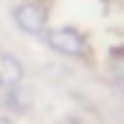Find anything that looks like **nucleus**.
Listing matches in <instances>:
<instances>
[{"label": "nucleus", "mask_w": 124, "mask_h": 124, "mask_svg": "<svg viewBox=\"0 0 124 124\" xmlns=\"http://www.w3.org/2000/svg\"><path fill=\"white\" fill-rule=\"evenodd\" d=\"M12 21H15V27L21 30V33H27V36H41L44 39V33H47V9H44L39 0H27V3H18L12 9Z\"/></svg>", "instance_id": "nucleus-1"}, {"label": "nucleus", "mask_w": 124, "mask_h": 124, "mask_svg": "<svg viewBox=\"0 0 124 124\" xmlns=\"http://www.w3.org/2000/svg\"><path fill=\"white\" fill-rule=\"evenodd\" d=\"M44 41H47V47L59 56H83L86 53V39L80 30H74V27H56V30H47L44 33Z\"/></svg>", "instance_id": "nucleus-2"}, {"label": "nucleus", "mask_w": 124, "mask_h": 124, "mask_svg": "<svg viewBox=\"0 0 124 124\" xmlns=\"http://www.w3.org/2000/svg\"><path fill=\"white\" fill-rule=\"evenodd\" d=\"M18 83H24V62L15 53L0 50V89H9Z\"/></svg>", "instance_id": "nucleus-3"}, {"label": "nucleus", "mask_w": 124, "mask_h": 124, "mask_svg": "<svg viewBox=\"0 0 124 124\" xmlns=\"http://www.w3.org/2000/svg\"><path fill=\"white\" fill-rule=\"evenodd\" d=\"M0 103H3L9 112H30V106H33V92H30L24 83L9 86V89H3V95H0Z\"/></svg>", "instance_id": "nucleus-4"}, {"label": "nucleus", "mask_w": 124, "mask_h": 124, "mask_svg": "<svg viewBox=\"0 0 124 124\" xmlns=\"http://www.w3.org/2000/svg\"><path fill=\"white\" fill-rule=\"evenodd\" d=\"M109 71L118 83H124V47H115L109 53Z\"/></svg>", "instance_id": "nucleus-5"}, {"label": "nucleus", "mask_w": 124, "mask_h": 124, "mask_svg": "<svg viewBox=\"0 0 124 124\" xmlns=\"http://www.w3.org/2000/svg\"><path fill=\"white\" fill-rule=\"evenodd\" d=\"M0 124H12V118H6V115H0Z\"/></svg>", "instance_id": "nucleus-6"}]
</instances>
